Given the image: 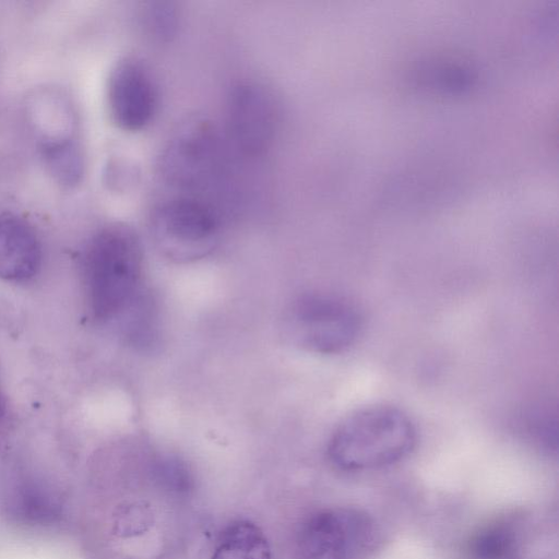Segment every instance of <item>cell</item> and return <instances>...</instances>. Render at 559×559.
Wrapping results in <instances>:
<instances>
[{
    "label": "cell",
    "mask_w": 559,
    "mask_h": 559,
    "mask_svg": "<svg viewBox=\"0 0 559 559\" xmlns=\"http://www.w3.org/2000/svg\"><path fill=\"white\" fill-rule=\"evenodd\" d=\"M83 258L90 304L97 319L130 313L143 300L142 247L132 229L123 225L99 229Z\"/></svg>",
    "instance_id": "obj_1"
},
{
    "label": "cell",
    "mask_w": 559,
    "mask_h": 559,
    "mask_svg": "<svg viewBox=\"0 0 559 559\" xmlns=\"http://www.w3.org/2000/svg\"><path fill=\"white\" fill-rule=\"evenodd\" d=\"M416 443V429L401 409L376 405L356 411L333 432L328 454L345 471L391 465L405 457Z\"/></svg>",
    "instance_id": "obj_2"
},
{
    "label": "cell",
    "mask_w": 559,
    "mask_h": 559,
    "mask_svg": "<svg viewBox=\"0 0 559 559\" xmlns=\"http://www.w3.org/2000/svg\"><path fill=\"white\" fill-rule=\"evenodd\" d=\"M150 230L164 255L177 262H191L217 247L222 221L216 209L204 199L177 194L155 205Z\"/></svg>",
    "instance_id": "obj_3"
},
{
    "label": "cell",
    "mask_w": 559,
    "mask_h": 559,
    "mask_svg": "<svg viewBox=\"0 0 559 559\" xmlns=\"http://www.w3.org/2000/svg\"><path fill=\"white\" fill-rule=\"evenodd\" d=\"M377 540L376 523L367 512L348 507L324 509L300 524L294 559H365Z\"/></svg>",
    "instance_id": "obj_4"
},
{
    "label": "cell",
    "mask_w": 559,
    "mask_h": 559,
    "mask_svg": "<svg viewBox=\"0 0 559 559\" xmlns=\"http://www.w3.org/2000/svg\"><path fill=\"white\" fill-rule=\"evenodd\" d=\"M362 319L343 298L309 294L298 298L284 320L286 336L297 346L319 354H337L359 336Z\"/></svg>",
    "instance_id": "obj_5"
},
{
    "label": "cell",
    "mask_w": 559,
    "mask_h": 559,
    "mask_svg": "<svg viewBox=\"0 0 559 559\" xmlns=\"http://www.w3.org/2000/svg\"><path fill=\"white\" fill-rule=\"evenodd\" d=\"M221 139L214 127L201 119L188 120L169 139L160 157L163 179L180 192L209 185L222 167Z\"/></svg>",
    "instance_id": "obj_6"
},
{
    "label": "cell",
    "mask_w": 559,
    "mask_h": 559,
    "mask_svg": "<svg viewBox=\"0 0 559 559\" xmlns=\"http://www.w3.org/2000/svg\"><path fill=\"white\" fill-rule=\"evenodd\" d=\"M157 86L151 71L135 58H123L112 68L107 104L114 123L123 131L144 129L157 109Z\"/></svg>",
    "instance_id": "obj_7"
},
{
    "label": "cell",
    "mask_w": 559,
    "mask_h": 559,
    "mask_svg": "<svg viewBox=\"0 0 559 559\" xmlns=\"http://www.w3.org/2000/svg\"><path fill=\"white\" fill-rule=\"evenodd\" d=\"M230 138L245 154L260 155L272 143L276 128V107L272 95L255 83H239L227 103Z\"/></svg>",
    "instance_id": "obj_8"
},
{
    "label": "cell",
    "mask_w": 559,
    "mask_h": 559,
    "mask_svg": "<svg viewBox=\"0 0 559 559\" xmlns=\"http://www.w3.org/2000/svg\"><path fill=\"white\" fill-rule=\"evenodd\" d=\"M41 261V243L34 227L14 213L0 214V278L28 281L38 273Z\"/></svg>",
    "instance_id": "obj_9"
},
{
    "label": "cell",
    "mask_w": 559,
    "mask_h": 559,
    "mask_svg": "<svg viewBox=\"0 0 559 559\" xmlns=\"http://www.w3.org/2000/svg\"><path fill=\"white\" fill-rule=\"evenodd\" d=\"M527 518L510 514L483 526L471 539L472 559H525L531 542Z\"/></svg>",
    "instance_id": "obj_10"
},
{
    "label": "cell",
    "mask_w": 559,
    "mask_h": 559,
    "mask_svg": "<svg viewBox=\"0 0 559 559\" xmlns=\"http://www.w3.org/2000/svg\"><path fill=\"white\" fill-rule=\"evenodd\" d=\"M211 559H272L263 531L248 520H236L219 534Z\"/></svg>",
    "instance_id": "obj_11"
},
{
    "label": "cell",
    "mask_w": 559,
    "mask_h": 559,
    "mask_svg": "<svg viewBox=\"0 0 559 559\" xmlns=\"http://www.w3.org/2000/svg\"><path fill=\"white\" fill-rule=\"evenodd\" d=\"M145 29L154 38L167 40L175 35L178 12L171 2H148L142 12Z\"/></svg>",
    "instance_id": "obj_12"
},
{
    "label": "cell",
    "mask_w": 559,
    "mask_h": 559,
    "mask_svg": "<svg viewBox=\"0 0 559 559\" xmlns=\"http://www.w3.org/2000/svg\"><path fill=\"white\" fill-rule=\"evenodd\" d=\"M150 523L148 510L136 503L121 506L115 513V532L120 536L135 535L145 531Z\"/></svg>",
    "instance_id": "obj_13"
},
{
    "label": "cell",
    "mask_w": 559,
    "mask_h": 559,
    "mask_svg": "<svg viewBox=\"0 0 559 559\" xmlns=\"http://www.w3.org/2000/svg\"><path fill=\"white\" fill-rule=\"evenodd\" d=\"M2 417H3V405H2V402H1V397H0V423L2 420Z\"/></svg>",
    "instance_id": "obj_14"
}]
</instances>
